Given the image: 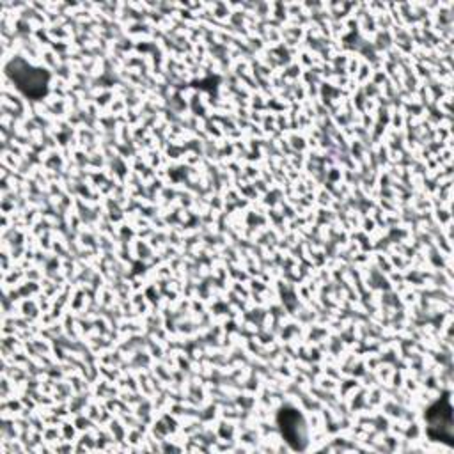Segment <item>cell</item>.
I'll return each mask as SVG.
<instances>
[{
  "label": "cell",
  "instance_id": "obj_2",
  "mask_svg": "<svg viewBox=\"0 0 454 454\" xmlns=\"http://www.w3.org/2000/svg\"><path fill=\"white\" fill-rule=\"evenodd\" d=\"M277 422L282 436L293 449L301 450L307 447V424L298 410L289 406L282 408L277 415Z\"/></svg>",
  "mask_w": 454,
  "mask_h": 454
},
{
  "label": "cell",
  "instance_id": "obj_1",
  "mask_svg": "<svg viewBox=\"0 0 454 454\" xmlns=\"http://www.w3.org/2000/svg\"><path fill=\"white\" fill-rule=\"evenodd\" d=\"M7 74L14 85L28 98H41L46 92L50 76L41 67H34L25 60L16 59L7 64Z\"/></svg>",
  "mask_w": 454,
  "mask_h": 454
}]
</instances>
